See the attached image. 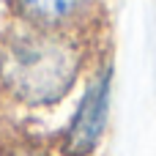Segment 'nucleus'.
Wrapping results in <instances>:
<instances>
[{"instance_id": "nucleus-1", "label": "nucleus", "mask_w": 156, "mask_h": 156, "mask_svg": "<svg viewBox=\"0 0 156 156\" xmlns=\"http://www.w3.org/2000/svg\"><path fill=\"white\" fill-rule=\"evenodd\" d=\"M82 41L77 33L16 25L0 41V88L19 104L47 107L60 101L82 71Z\"/></svg>"}, {"instance_id": "nucleus-2", "label": "nucleus", "mask_w": 156, "mask_h": 156, "mask_svg": "<svg viewBox=\"0 0 156 156\" xmlns=\"http://www.w3.org/2000/svg\"><path fill=\"white\" fill-rule=\"evenodd\" d=\"M110 77H112L110 63H104L90 74L85 93L74 110V118L66 129L63 156H90V151L99 145L107 126V110H110Z\"/></svg>"}, {"instance_id": "nucleus-3", "label": "nucleus", "mask_w": 156, "mask_h": 156, "mask_svg": "<svg viewBox=\"0 0 156 156\" xmlns=\"http://www.w3.org/2000/svg\"><path fill=\"white\" fill-rule=\"evenodd\" d=\"M11 5L22 25L80 33V27L90 19L93 0H11Z\"/></svg>"}, {"instance_id": "nucleus-4", "label": "nucleus", "mask_w": 156, "mask_h": 156, "mask_svg": "<svg viewBox=\"0 0 156 156\" xmlns=\"http://www.w3.org/2000/svg\"><path fill=\"white\" fill-rule=\"evenodd\" d=\"M3 156H49L44 148H36V145H16L11 151H5Z\"/></svg>"}]
</instances>
